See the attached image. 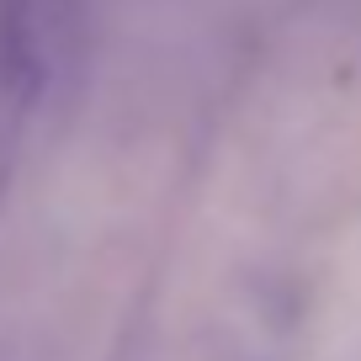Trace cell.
<instances>
[{
	"label": "cell",
	"mask_w": 361,
	"mask_h": 361,
	"mask_svg": "<svg viewBox=\"0 0 361 361\" xmlns=\"http://www.w3.org/2000/svg\"><path fill=\"white\" fill-rule=\"evenodd\" d=\"M59 0H0V90L27 106L48 80V37Z\"/></svg>",
	"instance_id": "1"
},
{
	"label": "cell",
	"mask_w": 361,
	"mask_h": 361,
	"mask_svg": "<svg viewBox=\"0 0 361 361\" xmlns=\"http://www.w3.org/2000/svg\"><path fill=\"white\" fill-rule=\"evenodd\" d=\"M6 170H11V123L0 117V186H6Z\"/></svg>",
	"instance_id": "2"
}]
</instances>
